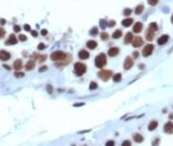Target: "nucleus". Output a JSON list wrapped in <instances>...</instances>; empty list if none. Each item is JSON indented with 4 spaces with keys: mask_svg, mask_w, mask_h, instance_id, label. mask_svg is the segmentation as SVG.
I'll list each match as a JSON object with an SVG mask.
<instances>
[{
    "mask_svg": "<svg viewBox=\"0 0 173 146\" xmlns=\"http://www.w3.org/2000/svg\"><path fill=\"white\" fill-rule=\"evenodd\" d=\"M97 88H98V85H97L96 82H94V81L90 82V84H89V90H96Z\"/></svg>",
    "mask_w": 173,
    "mask_h": 146,
    "instance_id": "30",
    "label": "nucleus"
},
{
    "mask_svg": "<svg viewBox=\"0 0 173 146\" xmlns=\"http://www.w3.org/2000/svg\"><path fill=\"white\" fill-rule=\"evenodd\" d=\"M41 34L43 35V36H46V35H47V30H46V29H43L42 32H41Z\"/></svg>",
    "mask_w": 173,
    "mask_h": 146,
    "instance_id": "44",
    "label": "nucleus"
},
{
    "mask_svg": "<svg viewBox=\"0 0 173 146\" xmlns=\"http://www.w3.org/2000/svg\"><path fill=\"white\" fill-rule=\"evenodd\" d=\"M153 37H154V31H152L151 29L148 28V30L146 31V39L147 41H152L153 40Z\"/></svg>",
    "mask_w": 173,
    "mask_h": 146,
    "instance_id": "15",
    "label": "nucleus"
},
{
    "mask_svg": "<svg viewBox=\"0 0 173 146\" xmlns=\"http://www.w3.org/2000/svg\"><path fill=\"white\" fill-rule=\"evenodd\" d=\"M134 140L136 141V142H142L143 141V137L141 136V135H139V134H136L135 136H134Z\"/></svg>",
    "mask_w": 173,
    "mask_h": 146,
    "instance_id": "23",
    "label": "nucleus"
},
{
    "mask_svg": "<svg viewBox=\"0 0 173 146\" xmlns=\"http://www.w3.org/2000/svg\"><path fill=\"white\" fill-rule=\"evenodd\" d=\"M157 125H158V123H157V122L156 121H151V123H150V124H149V130L150 131H153L154 129L157 128Z\"/></svg>",
    "mask_w": 173,
    "mask_h": 146,
    "instance_id": "20",
    "label": "nucleus"
},
{
    "mask_svg": "<svg viewBox=\"0 0 173 146\" xmlns=\"http://www.w3.org/2000/svg\"><path fill=\"white\" fill-rule=\"evenodd\" d=\"M99 25H100V27H101L102 29H105V27L107 26V23H106V21H105L104 19H101Z\"/></svg>",
    "mask_w": 173,
    "mask_h": 146,
    "instance_id": "25",
    "label": "nucleus"
},
{
    "mask_svg": "<svg viewBox=\"0 0 173 146\" xmlns=\"http://www.w3.org/2000/svg\"><path fill=\"white\" fill-rule=\"evenodd\" d=\"M164 131L167 134H173V123L168 122L165 124L164 126Z\"/></svg>",
    "mask_w": 173,
    "mask_h": 146,
    "instance_id": "7",
    "label": "nucleus"
},
{
    "mask_svg": "<svg viewBox=\"0 0 173 146\" xmlns=\"http://www.w3.org/2000/svg\"><path fill=\"white\" fill-rule=\"evenodd\" d=\"M120 52V49L118 47H111L109 50H108V55L110 57H116Z\"/></svg>",
    "mask_w": 173,
    "mask_h": 146,
    "instance_id": "14",
    "label": "nucleus"
},
{
    "mask_svg": "<svg viewBox=\"0 0 173 146\" xmlns=\"http://www.w3.org/2000/svg\"><path fill=\"white\" fill-rule=\"evenodd\" d=\"M105 146H115V142L113 140H108V141H106Z\"/></svg>",
    "mask_w": 173,
    "mask_h": 146,
    "instance_id": "36",
    "label": "nucleus"
},
{
    "mask_svg": "<svg viewBox=\"0 0 173 146\" xmlns=\"http://www.w3.org/2000/svg\"><path fill=\"white\" fill-rule=\"evenodd\" d=\"M168 39H169L168 35L165 34V35H163V36H161V37H160V38L158 39L157 43H158V44H160V45H163V44H165V43H167Z\"/></svg>",
    "mask_w": 173,
    "mask_h": 146,
    "instance_id": "11",
    "label": "nucleus"
},
{
    "mask_svg": "<svg viewBox=\"0 0 173 146\" xmlns=\"http://www.w3.org/2000/svg\"><path fill=\"white\" fill-rule=\"evenodd\" d=\"M113 80H114L115 82H120L121 80V74H116V75H114V76H113Z\"/></svg>",
    "mask_w": 173,
    "mask_h": 146,
    "instance_id": "27",
    "label": "nucleus"
},
{
    "mask_svg": "<svg viewBox=\"0 0 173 146\" xmlns=\"http://www.w3.org/2000/svg\"><path fill=\"white\" fill-rule=\"evenodd\" d=\"M133 38H134V36H133V33L132 32H128L126 36H125V38H124V43H126V44H128V43H132V41H133Z\"/></svg>",
    "mask_w": 173,
    "mask_h": 146,
    "instance_id": "17",
    "label": "nucleus"
},
{
    "mask_svg": "<svg viewBox=\"0 0 173 146\" xmlns=\"http://www.w3.org/2000/svg\"><path fill=\"white\" fill-rule=\"evenodd\" d=\"M149 28L155 32V31H157V29H158V26H157L156 23H151L150 26H149Z\"/></svg>",
    "mask_w": 173,
    "mask_h": 146,
    "instance_id": "26",
    "label": "nucleus"
},
{
    "mask_svg": "<svg viewBox=\"0 0 173 146\" xmlns=\"http://www.w3.org/2000/svg\"><path fill=\"white\" fill-rule=\"evenodd\" d=\"M19 40H20L21 42H25V41H26V36L24 34L19 35Z\"/></svg>",
    "mask_w": 173,
    "mask_h": 146,
    "instance_id": "33",
    "label": "nucleus"
},
{
    "mask_svg": "<svg viewBox=\"0 0 173 146\" xmlns=\"http://www.w3.org/2000/svg\"><path fill=\"white\" fill-rule=\"evenodd\" d=\"M13 30H14L15 32H19V31L21 30V27H20V26H18V25H15V26H13Z\"/></svg>",
    "mask_w": 173,
    "mask_h": 146,
    "instance_id": "39",
    "label": "nucleus"
},
{
    "mask_svg": "<svg viewBox=\"0 0 173 146\" xmlns=\"http://www.w3.org/2000/svg\"><path fill=\"white\" fill-rule=\"evenodd\" d=\"M133 65H134V60H132L131 57H127L125 61H124V64H123L124 69H125V70H129V69H131L133 67Z\"/></svg>",
    "mask_w": 173,
    "mask_h": 146,
    "instance_id": "6",
    "label": "nucleus"
},
{
    "mask_svg": "<svg viewBox=\"0 0 173 146\" xmlns=\"http://www.w3.org/2000/svg\"><path fill=\"white\" fill-rule=\"evenodd\" d=\"M140 68L143 69V68H144V65H143V64H141V65H140Z\"/></svg>",
    "mask_w": 173,
    "mask_h": 146,
    "instance_id": "51",
    "label": "nucleus"
},
{
    "mask_svg": "<svg viewBox=\"0 0 173 146\" xmlns=\"http://www.w3.org/2000/svg\"><path fill=\"white\" fill-rule=\"evenodd\" d=\"M89 34L91 35V36H95V35L98 34V28L97 27H92L91 29H90V31H89Z\"/></svg>",
    "mask_w": 173,
    "mask_h": 146,
    "instance_id": "28",
    "label": "nucleus"
},
{
    "mask_svg": "<svg viewBox=\"0 0 173 146\" xmlns=\"http://www.w3.org/2000/svg\"><path fill=\"white\" fill-rule=\"evenodd\" d=\"M86 71V66L84 63H81V62H76L74 64V73L75 75L78 77H81L83 76Z\"/></svg>",
    "mask_w": 173,
    "mask_h": 146,
    "instance_id": "1",
    "label": "nucleus"
},
{
    "mask_svg": "<svg viewBox=\"0 0 173 146\" xmlns=\"http://www.w3.org/2000/svg\"><path fill=\"white\" fill-rule=\"evenodd\" d=\"M121 36H122V32H121V30H120V29H117L112 35L113 39H120Z\"/></svg>",
    "mask_w": 173,
    "mask_h": 146,
    "instance_id": "22",
    "label": "nucleus"
},
{
    "mask_svg": "<svg viewBox=\"0 0 173 146\" xmlns=\"http://www.w3.org/2000/svg\"><path fill=\"white\" fill-rule=\"evenodd\" d=\"M131 13H132V9H129V8L124 9V10H123V14H124V15H126V16H129Z\"/></svg>",
    "mask_w": 173,
    "mask_h": 146,
    "instance_id": "31",
    "label": "nucleus"
},
{
    "mask_svg": "<svg viewBox=\"0 0 173 146\" xmlns=\"http://www.w3.org/2000/svg\"><path fill=\"white\" fill-rule=\"evenodd\" d=\"M143 9H144V6L143 5H138L137 7V9H136V14H141L142 12H143Z\"/></svg>",
    "mask_w": 173,
    "mask_h": 146,
    "instance_id": "24",
    "label": "nucleus"
},
{
    "mask_svg": "<svg viewBox=\"0 0 173 146\" xmlns=\"http://www.w3.org/2000/svg\"><path fill=\"white\" fill-rule=\"evenodd\" d=\"M134 20L132 18H127V19H124L122 22H121V25L124 26H130L132 24H133Z\"/></svg>",
    "mask_w": 173,
    "mask_h": 146,
    "instance_id": "18",
    "label": "nucleus"
},
{
    "mask_svg": "<svg viewBox=\"0 0 173 146\" xmlns=\"http://www.w3.org/2000/svg\"><path fill=\"white\" fill-rule=\"evenodd\" d=\"M98 77L101 79H103L104 81H107L112 77V72L109 71V70H102L101 72L98 73Z\"/></svg>",
    "mask_w": 173,
    "mask_h": 146,
    "instance_id": "4",
    "label": "nucleus"
},
{
    "mask_svg": "<svg viewBox=\"0 0 173 146\" xmlns=\"http://www.w3.org/2000/svg\"><path fill=\"white\" fill-rule=\"evenodd\" d=\"M121 146H131V141L130 140H124L122 142Z\"/></svg>",
    "mask_w": 173,
    "mask_h": 146,
    "instance_id": "37",
    "label": "nucleus"
},
{
    "mask_svg": "<svg viewBox=\"0 0 173 146\" xmlns=\"http://www.w3.org/2000/svg\"><path fill=\"white\" fill-rule=\"evenodd\" d=\"M86 46H87L89 49H94V48L97 47V43H96L95 41L90 40V41H88V42L86 43Z\"/></svg>",
    "mask_w": 173,
    "mask_h": 146,
    "instance_id": "21",
    "label": "nucleus"
},
{
    "mask_svg": "<svg viewBox=\"0 0 173 146\" xmlns=\"http://www.w3.org/2000/svg\"><path fill=\"white\" fill-rule=\"evenodd\" d=\"M115 24H116V23H115V21H109V23H107V26H109V27H112V26H115Z\"/></svg>",
    "mask_w": 173,
    "mask_h": 146,
    "instance_id": "41",
    "label": "nucleus"
},
{
    "mask_svg": "<svg viewBox=\"0 0 173 146\" xmlns=\"http://www.w3.org/2000/svg\"><path fill=\"white\" fill-rule=\"evenodd\" d=\"M17 43V39L15 37V35L11 34L9 35V38L6 41V44L7 45H10V44H16Z\"/></svg>",
    "mask_w": 173,
    "mask_h": 146,
    "instance_id": "10",
    "label": "nucleus"
},
{
    "mask_svg": "<svg viewBox=\"0 0 173 146\" xmlns=\"http://www.w3.org/2000/svg\"><path fill=\"white\" fill-rule=\"evenodd\" d=\"M78 57L81 59V60H87L89 58V53L86 51V50H81L78 54Z\"/></svg>",
    "mask_w": 173,
    "mask_h": 146,
    "instance_id": "12",
    "label": "nucleus"
},
{
    "mask_svg": "<svg viewBox=\"0 0 173 146\" xmlns=\"http://www.w3.org/2000/svg\"><path fill=\"white\" fill-rule=\"evenodd\" d=\"M10 59V54L6 50H0V60H9Z\"/></svg>",
    "mask_w": 173,
    "mask_h": 146,
    "instance_id": "8",
    "label": "nucleus"
},
{
    "mask_svg": "<svg viewBox=\"0 0 173 146\" xmlns=\"http://www.w3.org/2000/svg\"><path fill=\"white\" fill-rule=\"evenodd\" d=\"M158 1H159V0H148L149 4H150V5H151V6H154V5H156V4L158 3Z\"/></svg>",
    "mask_w": 173,
    "mask_h": 146,
    "instance_id": "34",
    "label": "nucleus"
},
{
    "mask_svg": "<svg viewBox=\"0 0 173 146\" xmlns=\"http://www.w3.org/2000/svg\"><path fill=\"white\" fill-rule=\"evenodd\" d=\"M84 103H80V104H74L73 105V107H78V106H83Z\"/></svg>",
    "mask_w": 173,
    "mask_h": 146,
    "instance_id": "50",
    "label": "nucleus"
},
{
    "mask_svg": "<svg viewBox=\"0 0 173 146\" xmlns=\"http://www.w3.org/2000/svg\"><path fill=\"white\" fill-rule=\"evenodd\" d=\"M22 67H23V62H22V60H16L14 62H13V68L15 69L16 71L21 70Z\"/></svg>",
    "mask_w": 173,
    "mask_h": 146,
    "instance_id": "16",
    "label": "nucleus"
},
{
    "mask_svg": "<svg viewBox=\"0 0 173 146\" xmlns=\"http://www.w3.org/2000/svg\"><path fill=\"white\" fill-rule=\"evenodd\" d=\"M153 49H154V47H153L152 44H148V45H146V46L143 48V50H142V55H143L144 57H149L150 55L152 54Z\"/></svg>",
    "mask_w": 173,
    "mask_h": 146,
    "instance_id": "5",
    "label": "nucleus"
},
{
    "mask_svg": "<svg viewBox=\"0 0 173 146\" xmlns=\"http://www.w3.org/2000/svg\"><path fill=\"white\" fill-rule=\"evenodd\" d=\"M46 60V56L45 55H42V56H39V60L41 61V62H43L44 60Z\"/></svg>",
    "mask_w": 173,
    "mask_h": 146,
    "instance_id": "38",
    "label": "nucleus"
},
{
    "mask_svg": "<svg viewBox=\"0 0 173 146\" xmlns=\"http://www.w3.org/2000/svg\"><path fill=\"white\" fill-rule=\"evenodd\" d=\"M35 67V62L33 60H29L27 61L26 64V71H30Z\"/></svg>",
    "mask_w": 173,
    "mask_h": 146,
    "instance_id": "19",
    "label": "nucleus"
},
{
    "mask_svg": "<svg viewBox=\"0 0 173 146\" xmlns=\"http://www.w3.org/2000/svg\"><path fill=\"white\" fill-rule=\"evenodd\" d=\"M142 28H143V25L141 24V23H136L135 24V26L133 27V31L135 32V33H139V32H141L142 31Z\"/></svg>",
    "mask_w": 173,
    "mask_h": 146,
    "instance_id": "13",
    "label": "nucleus"
},
{
    "mask_svg": "<svg viewBox=\"0 0 173 146\" xmlns=\"http://www.w3.org/2000/svg\"><path fill=\"white\" fill-rule=\"evenodd\" d=\"M46 69H47V67H46V66H43V67H41V68H40V72H44V71H45Z\"/></svg>",
    "mask_w": 173,
    "mask_h": 146,
    "instance_id": "48",
    "label": "nucleus"
},
{
    "mask_svg": "<svg viewBox=\"0 0 173 146\" xmlns=\"http://www.w3.org/2000/svg\"><path fill=\"white\" fill-rule=\"evenodd\" d=\"M5 34H6V31L4 30V28L0 27V38H3L5 36Z\"/></svg>",
    "mask_w": 173,
    "mask_h": 146,
    "instance_id": "35",
    "label": "nucleus"
},
{
    "mask_svg": "<svg viewBox=\"0 0 173 146\" xmlns=\"http://www.w3.org/2000/svg\"><path fill=\"white\" fill-rule=\"evenodd\" d=\"M132 44L134 47H139L143 44V40L140 37H136L133 41H132Z\"/></svg>",
    "mask_w": 173,
    "mask_h": 146,
    "instance_id": "9",
    "label": "nucleus"
},
{
    "mask_svg": "<svg viewBox=\"0 0 173 146\" xmlns=\"http://www.w3.org/2000/svg\"><path fill=\"white\" fill-rule=\"evenodd\" d=\"M108 38H109V34H108V33H106V32H103V33L101 34V39H102L103 41H106V40H108Z\"/></svg>",
    "mask_w": 173,
    "mask_h": 146,
    "instance_id": "29",
    "label": "nucleus"
},
{
    "mask_svg": "<svg viewBox=\"0 0 173 146\" xmlns=\"http://www.w3.org/2000/svg\"><path fill=\"white\" fill-rule=\"evenodd\" d=\"M31 35H32L33 37H38V32H37L36 30H32V31H31Z\"/></svg>",
    "mask_w": 173,
    "mask_h": 146,
    "instance_id": "43",
    "label": "nucleus"
},
{
    "mask_svg": "<svg viewBox=\"0 0 173 146\" xmlns=\"http://www.w3.org/2000/svg\"><path fill=\"white\" fill-rule=\"evenodd\" d=\"M44 47H45L44 43H40L38 45V50H43V49H44Z\"/></svg>",
    "mask_w": 173,
    "mask_h": 146,
    "instance_id": "40",
    "label": "nucleus"
},
{
    "mask_svg": "<svg viewBox=\"0 0 173 146\" xmlns=\"http://www.w3.org/2000/svg\"><path fill=\"white\" fill-rule=\"evenodd\" d=\"M3 66H4V68H6L7 70H10V69H11L10 67H9V65H7V64H4Z\"/></svg>",
    "mask_w": 173,
    "mask_h": 146,
    "instance_id": "49",
    "label": "nucleus"
},
{
    "mask_svg": "<svg viewBox=\"0 0 173 146\" xmlns=\"http://www.w3.org/2000/svg\"><path fill=\"white\" fill-rule=\"evenodd\" d=\"M133 56H134V58H135V59H137V57H138V52L135 51L134 52V54H133Z\"/></svg>",
    "mask_w": 173,
    "mask_h": 146,
    "instance_id": "45",
    "label": "nucleus"
},
{
    "mask_svg": "<svg viewBox=\"0 0 173 146\" xmlns=\"http://www.w3.org/2000/svg\"><path fill=\"white\" fill-rule=\"evenodd\" d=\"M50 58L54 61H62V60H65L67 58V55L65 53H63L62 51H55L51 54Z\"/></svg>",
    "mask_w": 173,
    "mask_h": 146,
    "instance_id": "2",
    "label": "nucleus"
},
{
    "mask_svg": "<svg viewBox=\"0 0 173 146\" xmlns=\"http://www.w3.org/2000/svg\"><path fill=\"white\" fill-rule=\"evenodd\" d=\"M14 76H15L16 77H25V74L22 73V72H15V73H14Z\"/></svg>",
    "mask_w": 173,
    "mask_h": 146,
    "instance_id": "32",
    "label": "nucleus"
},
{
    "mask_svg": "<svg viewBox=\"0 0 173 146\" xmlns=\"http://www.w3.org/2000/svg\"><path fill=\"white\" fill-rule=\"evenodd\" d=\"M24 28H25L26 31H30V26H29V25H25V26H24Z\"/></svg>",
    "mask_w": 173,
    "mask_h": 146,
    "instance_id": "42",
    "label": "nucleus"
},
{
    "mask_svg": "<svg viewBox=\"0 0 173 146\" xmlns=\"http://www.w3.org/2000/svg\"><path fill=\"white\" fill-rule=\"evenodd\" d=\"M47 92L51 93V92H52V87H51V86H47Z\"/></svg>",
    "mask_w": 173,
    "mask_h": 146,
    "instance_id": "47",
    "label": "nucleus"
},
{
    "mask_svg": "<svg viewBox=\"0 0 173 146\" xmlns=\"http://www.w3.org/2000/svg\"><path fill=\"white\" fill-rule=\"evenodd\" d=\"M0 24H1V25H5V24H6V20H5V19H3V18H2V19H0Z\"/></svg>",
    "mask_w": 173,
    "mask_h": 146,
    "instance_id": "46",
    "label": "nucleus"
},
{
    "mask_svg": "<svg viewBox=\"0 0 173 146\" xmlns=\"http://www.w3.org/2000/svg\"><path fill=\"white\" fill-rule=\"evenodd\" d=\"M171 22H172V24H173V15H172V17H171Z\"/></svg>",
    "mask_w": 173,
    "mask_h": 146,
    "instance_id": "52",
    "label": "nucleus"
},
{
    "mask_svg": "<svg viewBox=\"0 0 173 146\" xmlns=\"http://www.w3.org/2000/svg\"><path fill=\"white\" fill-rule=\"evenodd\" d=\"M106 64V57L104 54H100L96 57L95 59V65L97 68H103Z\"/></svg>",
    "mask_w": 173,
    "mask_h": 146,
    "instance_id": "3",
    "label": "nucleus"
}]
</instances>
